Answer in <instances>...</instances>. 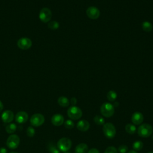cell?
<instances>
[{
	"label": "cell",
	"mask_w": 153,
	"mask_h": 153,
	"mask_svg": "<svg viewBox=\"0 0 153 153\" xmlns=\"http://www.w3.org/2000/svg\"><path fill=\"white\" fill-rule=\"evenodd\" d=\"M125 130L127 133H128L130 134H133L136 131V127L135 125L128 123L126 125Z\"/></svg>",
	"instance_id": "obj_18"
},
{
	"label": "cell",
	"mask_w": 153,
	"mask_h": 153,
	"mask_svg": "<svg viewBox=\"0 0 153 153\" xmlns=\"http://www.w3.org/2000/svg\"><path fill=\"white\" fill-rule=\"evenodd\" d=\"M20 140L19 136L15 134H10L6 141V145L7 147L11 149H16L20 145Z\"/></svg>",
	"instance_id": "obj_5"
},
{
	"label": "cell",
	"mask_w": 153,
	"mask_h": 153,
	"mask_svg": "<svg viewBox=\"0 0 153 153\" xmlns=\"http://www.w3.org/2000/svg\"><path fill=\"white\" fill-rule=\"evenodd\" d=\"M143 143L140 140H136V141L134 142L132 145V147H133V149L136 151H140L143 148Z\"/></svg>",
	"instance_id": "obj_22"
},
{
	"label": "cell",
	"mask_w": 153,
	"mask_h": 153,
	"mask_svg": "<svg viewBox=\"0 0 153 153\" xmlns=\"http://www.w3.org/2000/svg\"><path fill=\"white\" fill-rule=\"evenodd\" d=\"M142 27L143 30L147 32H151L152 30V25L148 21L143 22L142 24Z\"/></svg>",
	"instance_id": "obj_20"
},
{
	"label": "cell",
	"mask_w": 153,
	"mask_h": 153,
	"mask_svg": "<svg viewBox=\"0 0 153 153\" xmlns=\"http://www.w3.org/2000/svg\"><path fill=\"white\" fill-rule=\"evenodd\" d=\"M152 140H153V134L152 135Z\"/></svg>",
	"instance_id": "obj_39"
},
{
	"label": "cell",
	"mask_w": 153,
	"mask_h": 153,
	"mask_svg": "<svg viewBox=\"0 0 153 153\" xmlns=\"http://www.w3.org/2000/svg\"><path fill=\"white\" fill-rule=\"evenodd\" d=\"M3 109H4V105L2 102L0 100V112L3 110Z\"/></svg>",
	"instance_id": "obj_33"
},
{
	"label": "cell",
	"mask_w": 153,
	"mask_h": 153,
	"mask_svg": "<svg viewBox=\"0 0 153 153\" xmlns=\"http://www.w3.org/2000/svg\"><path fill=\"white\" fill-rule=\"evenodd\" d=\"M94 122L99 126H103L105 124V120L104 118L99 115H96L94 117Z\"/></svg>",
	"instance_id": "obj_23"
},
{
	"label": "cell",
	"mask_w": 153,
	"mask_h": 153,
	"mask_svg": "<svg viewBox=\"0 0 153 153\" xmlns=\"http://www.w3.org/2000/svg\"><path fill=\"white\" fill-rule=\"evenodd\" d=\"M147 153H153V151H149V152H148Z\"/></svg>",
	"instance_id": "obj_37"
},
{
	"label": "cell",
	"mask_w": 153,
	"mask_h": 153,
	"mask_svg": "<svg viewBox=\"0 0 153 153\" xmlns=\"http://www.w3.org/2000/svg\"><path fill=\"white\" fill-rule=\"evenodd\" d=\"M10 153H18L17 152H15V151H13V152H11Z\"/></svg>",
	"instance_id": "obj_36"
},
{
	"label": "cell",
	"mask_w": 153,
	"mask_h": 153,
	"mask_svg": "<svg viewBox=\"0 0 153 153\" xmlns=\"http://www.w3.org/2000/svg\"><path fill=\"white\" fill-rule=\"evenodd\" d=\"M100 112L105 117H111L114 114V107L112 104L105 102L100 106Z\"/></svg>",
	"instance_id": "obj_6"
},
{
	"label": "cell",
	"mask_w": 153,
	"mask_h": 153,
	"mask_svg": "<svg viewBox=\"0 0 153 153\" xmlns=\"http://www.w3.org/2000/svg\"><path fill=\"white\" fill-rule=\"evenodd\" d=\"M35 130L32 126H29L27 128L26 134L27 136L32 137L35 135Z\"/></svg>",
	"instance_id": "obj_27"
},
{
	"label": "cell",
	"mask_w": 153,
	"mask_h": 153,
	"mask_svg": "<svg viewBox=\"0 0 153 153\" xmlns=\"http://www.w3.org/2000/svg\"><path fill=\"white\" fill-rule=\"evenodd\" d=\"M153 131L152 126L148 123H143L139 126L137 128V134L142 137H149Z\"/></svg>",
	"instance_id": "obj_1"
},
{
	"label": "cell",
	"mask_w": 153,
	"mask_h": 153,
	"mask_svg": "<svg viewBox=\"0 0 153 153\" xmlns=\"http://www.w3.org/2000/svg\"><path fill=\"white\" fill-rule=\"evenodd\" d=\"M87 153H100V152H99V151L97 149L91 148L87 152Z\"/></svg>",
	"instance_id": "obj_30"
},
{
	"label": "cell",
	"mask_w": 153,
	"mask_h": 153,
	"mask_svg": "<svg viewBox=\"0 0 153 153\" xmlns=\"http://www.w3.org/2000/svg\"><path fill=\"white\" fill-rule=\"evenodd\" d=\"M32 42L28 38H21L17 41V46L22 50H27L32 46Z\"/></svg>",
	"instance_id": "obj_9"
},
{
	"label": "cell",
	"mask_w": 153,
	"mask_h": 153,
	"mask_svg": "<svg viewBox=\"0 0 153 153\" xmlns=\"http://www.w3.org/2000/svg\"><path fill=\"white\" fill-rule=\"evenodd\" d=\"M67 114L71 120H77L82 117V112L79 107L76 106H72L68 108L67 111Z\"/></svg>",
	"instance_id": "obj_2"
},
{
	"label": "cell",
	"mask_w": 153,
	"mask_h": 153,
	"mask_svg": "<svg viewBox=\"0 0 153 153\" xmlns=\"http://www.w3.org/2000/svg\"><path fill=\"white\" fill-rule=\"evenodd\" d=\"M51 122L55 126H60L64 123V117L60 114H56L52 116Z\"/></svg>",
	"instance_id": "obj_13"
},
{
	"label": "cell",
	"mask_w": 153,
	"mask_h": 153,
	"mask_svg": "<svg viewBox=\"0 0 153 153\" xmlns=\"http://www.w3.org/2000/svg\"><path fill=\"white\" fill-rule=\"evenodd\" d=\"M52 16L51 10L46 7L42 8L39 14V17L41 22L44 23H48Z\"/></svg>",
	"instance_id": "obj_8"
},
{
	"label": "cell",
	"mask_w": 153,
	"mask_h": 153,
	"mask_svg": "<svg viewBox=\"0 0 153 153\" xmlns=\"http://www.w3.org/2000/svg\"><path fill=\"white\" fill-rule=\"evenodd\" d=\"M72 146V142L68 137H62L57 143V147L59 151L63 152H67Z\"/></svg>",
	"instance_id": "obj_4"
},
{
	"label": "cell",
	"mask_w": 153,
	"mask_h": 153,
	"mask_svg": "<svg viewBox=\"0 0 153 153\" xmlns=\"http://www.w3.org/2000/svg\"><path fill=\"white\" fill-rule=\"evenodd\" d=\"M77 103V100L75 97H72L71 99V103L73 105V106H75Z\"/></svg>",
	"instance_id": "obj_31"
},
{
	"label": "cell",
	"mask_w": 153,
	"mask_h": 153,
	"mask_svg": "<svg viewBox=\"0 0 153 153\" xmlns=\"http://www.w3.org/2000/svg\"><path fill=\"white\" fill-rule=\"evenodd\" d=\"M103 132L108 139H112L116 134V128L113 124L107 123L103 125Z\"/></svg>",
	"instance_id": "obj_3"
},
{
	"label": "cell",
	"mask_w": 153,
	"mask_h": 153,
	"mask_svg": "<svg viewBox=\"0 0 153 153\" xmlns=\"http://www.w3.org/2000/svg\"><path fill=\"white\" fill-rule=\"evenodd\" d=\"M64 153H70V152H65Z\"/></svg>",
	"instance_id": "obj_38"
},
{
	"label": "cell",
	"mask_w": 153,
	"mask_h": 153,
	"mask_svg": "<svg viewBox=\"0 0 153 153\" xmlns=\"http://www.w3.org/2000/svg\"><path fill=\"white\" fill-rule=\"evenodd\" d=\"M86 14L91 19H97L100 16V11L95 7H90L87 9Z\"/></svg>",
	"instance_id": "obj_10"
},
{
	"label": "cell",
	"mask_w": 153,
	"mask_h": 153,
	"mask_svg": "<svg viewBox=\"0 0 153 153\" xmlns=\"http://www.w3.org/2000/svg\"><path fill=\"white\" fill-rule=\"evenodd\" d=\"M131 120L134 125H140L143 120V114L139 112H135L132 114Z\"/></svg>",
	"instance_id": "obj_14"
},
{
	"label": "cell",
	"mask_w": 153,
	"mask_h": 153,
	"mask_svg": "<svg viewBox=\"0 0 153 153\" xmlns=\"http://www.w3.org/2000/svg\"><path fill=\"white\" fill-rule=\"evenodd\" d=\"M45 121L44 116L40 113L34 114L30 118V123L33 127L42 126Z\"/></svg>",
	"instance_id": "obj_7"
},
{
	"label": "cell",
	"mask_w": 153,
	"mask_h": 153,
	"mask_svg": "<svg viewBox=\"0 0 153 153\" xmlns=\"http://www.w3.org/2000/svg\"><path fill=\"white\" fill-rule=\"evenodd\" d=\"M48 149L50 153H60L59 149L56 145H54L53 143H48Z\"/></svg>",
	"instance_id": "obj_24"
},
{
	"label": "cell",
	"mask_w": 153,
	"mask_h": 153,
	"mask_svg": "<svg viewBox=\"0 0 153 153\" xmlns=\"http://www.w3.org/2000/svg\"><path fill=\"white\" fill-rule=\"evenodd\" d=\"M118 105H119V103L117 102H115V103H114V104L112 105L114 106V107H117V106H118Z\"/></svg>",
	"instance_id": "obj_34"
},
{
	"label": "cell",
	"mask_w": 153,
	"mask_h": 153,
	"mask_svg": "<svg viewBox=\"0 0 153 153\" xmlns=\"http://www.w3.org/2000/svg\"><path fill=\"white\" fill-rule=\"evenodd\" d=\"M117 97V93L114 90H110L107 93V99L110 102H114Z\"/></svg>",
	"instance_id": "obj_21"
},
{
	"label": "cell",
	"mask_w": 153,
	"mask_h": 153,
	"mask_svg": "<svg viewBox=\"0 0 153 153\" xmlns=\"http://www.w3.org/2000/svg\"><path fill=\"white\" fill-rule=\"evenodd\" d=\"M76 128L79 131H86L90 128V123L85 120H81L77 123Z\"/></svg>",
	"instance_id": "obj_15"
},
{
	"label": "cell",
	"mask_w": 153,
	"mask_h": 153,
	"mask_svg": "<svg viewBox=\"0 0 153 153\" xmlns=\"http://www.w3.org/2000/svg\"><path fill=\"white\" fill-rule=\"evenodd\" d=\"M29 118L28 114L25 111H19L15 115V121L19 124L26 123Z\"/></svg>",
	"instance_id": "obj_11"
},
{
	"label": "cell",
	"mask_w": 153,
	"mask_h": 153,
	"mask_svg": "<svg viewBox=\"0 0 153 153\" xmlns=\"http://www.w3.org/2000/svg\"><path fill=\"white\" fill-rule=\"evenodd\" d=\"M127 153H137V152L134 150H130Z\"/></svg>",
	"instance_id": "obj_35"
},
{
	"label": "cell",
	"mask_w": 153,
	"mask_h": 153,
	"mask_svg": "<svg viewBox=\"0 0 153 153\" xmlns=\"http://www.w3.org/2000/svg\"><path fill=\"white\" fill-rule=\"evenodd\" d=\"M48 27L53 30L57 29L59 27V24L56 21H51L48 23Z\"/></svg>",
	"instance_id": "obj_26"
},
{
	"label": "cell",
	"mask_w": 153,
	"mask_h": 153,
	"mask_svg": "<svg viewBox=\"0 0 153 153\" xmlns=\"http://www.w3.org/2000/svg\"><path fill=\"white\" fill-rule=\"evenodd\" d=\"M104 153H118V152H117V149L115 147L110 146H108L105 149Z\"/></svg>",
	"instance_id": "obj_28"
},
{
	"label": "cell",
	"mask_w": 153,
	"mask_h": 153,
	"mask_svg": "<svg viewBox=\"0 0 153 153\" xmlns=\"http://www.w3.org/2000/svg\"><path fill=\"white\" fill-rule=\"evenodd\" d=\"M88 146L86 143H81L76 145L75 149V153H87Z\"/></svg>",
	"instance_id": "obj_16"
},
{
	"label": "cell",
	"mask_w": 153,
	"mask_h": 153,
	"mask_svg": "<svg viewBox=\"0 0 153 153\" xmlns=\"http://www.w3.org/2000/svg\"><path fill=\"white\" fill-rule=\"evenodd\" d=\"M58 104L62 107H67L69 105V100L65 96H60L57 100Z\"/></svg>",
	"instance_id": "obj_17"
},
{
	"label": "cell",
	"mask_w": 153,
	"mask_h": 153,
	"mask_svg": "<svg viewBox=\"0 0 153 153\" xmlns=\"http://www.w3.org/2000/svg\"><path fill=\"white\" fill-rule=\"evenodd\" d=\"M14 115L11 110H5L1 115V119L5 123H10L14 120Z\"/></svg>",
	"instance_id": "obj_12"
},
{
	"label": "cell",
	"mask_w": 153,
	"mask_h": 153,
	"mask_svg": "<svg viewBox=\"0 0 153 153\" xmlns=\"http://www.w3.org/2000/svg\"><path fill=\"white\" fill-rule=\"evenodd\" d=\"M128 151V147L125 145H121L118 148V151L120 153H126Z\"/></svg>",
	"instance_id": "obj_29"
},
{
	"label": "cell",
	"mask_w": 153,
	"mask_h": 153,
	"mask_svg": "<svg viewBox=\"0 0 153 153\" xmlns=\"http://www.w3.org/2000/svg\"><path fill=\"white\" fill-rule=\"evenodd\" d=\"M0 153H7V149L4 147L0 148Z\"/></svg>",
	"instance_id": "obj_32"
},
{
	"label": "cell",
	"mask_w": 153,
	"mask_h": 153,
	"mask_svg": "<svg viewBox=\"0 0 153 153\" xmlns=\"http://www.w3.org/2000/svg\"><path fill=\"white\" fill-rule=\"evenodd\" d=\"M17 130V126L14 123H8L5 127V130L8 134L14 133Z\"/></svg>",
	"instance_id": "obj_19"
},
{
	"label": "cell",
	"mask_w": 153,
	"mask_h": 153,
	"mask_svg": "<svg viewBox=\"0 0 153 153\" xmlns=\"http://www.w3.org/2000/svg\"><path fill=\"white\" fill-rule=\"evenodd\" d=\"M64 126H65V127L66 128L71 129L74 127L75 124H74V123L72 120H66L65 121H64Z\"/></svg>",
	"instance_id": "obj_25"
}]
</instances>
